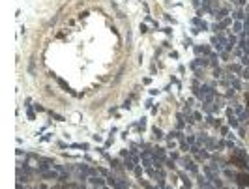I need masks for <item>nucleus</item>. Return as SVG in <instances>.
Wrapping results in <instances>:
<instances>
[{"mask_svg":"<svg viewBox=\"0 0 249 189\" xmlns=\"http://www.w3.org/2000/svg\"><path fill=\"white\" fill-rule=\"evenodd\" d=\"M238 183H242V185H249V176L240 174V176H238Z\"/></svg>","mask_w":249,"mask_h":189,"instance_id":"nucleus-1","label":"nucleus"},{"mask_svg":"<svg viewBox=\"0 0 249 189\" xmlns=\"http://www.w3.org/2000/svg\"><path fill=\"white\" fill-rule=\"evenodd\" d=\"M245 101H247V107H249V94H247V96H245Z\"/></svg>","mask_w":249,"mask_h":189,"instance_id":"nucleus-2","label":"nucleus"}]
</instances>
